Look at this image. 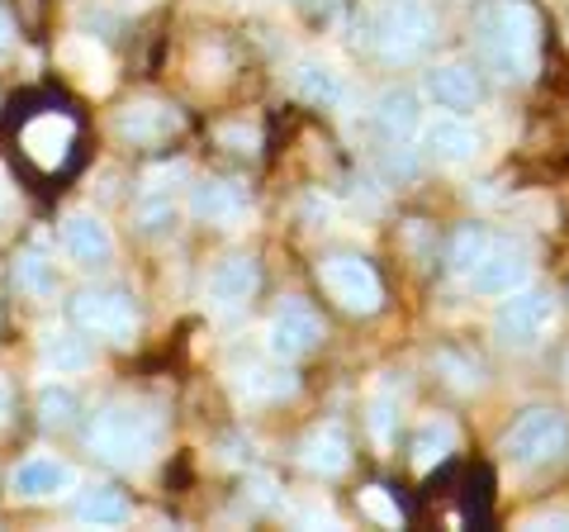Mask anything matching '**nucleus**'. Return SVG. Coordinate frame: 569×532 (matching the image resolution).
I'll use <instances>...</instances> for the list:
<instances>
[{
	"instance_id": "nucleus-5",
	"label": "nucleus",
	"mask_w": 569,
	"mask_h": 532,
	"mask_svg": "<svg viewBox=\"0 0 569 532\" xmlns=\"http://www.w3.org/2000/svg\"><path fill=\"white\" fill-rule=\"evenodd\" d=\"M565 442H569L565 414H556V410H531V414H522L508 428L503 456L512 461V466H546V461H556L565 452Z\"/></svg>"
},
{
	"instance_id": "nucleus-14",
	"label": "nucleus",
	"mask_w": 569,
	"mask_h": 532,
	"mask_svg": "<svg viewBox=\"0 0 569 532\" xmlns=\"http://www.w3.org/2000/svg\"><path fill=\"white\" fill-rule=\"evenodd\" d=\"M422 86H427V96L437 100V110H451V115H466V110H475V105L485 100V81H479V72L466 67V62L432 67Z\"/></svg>"
},
{
	"instance_id": "nucleus-4",
	"label": "nucleus",
	"mask_w": 569,
	"mask_h": 532,
	"mask_svg": "<svg viewBox=\"0 0 569 532\" xmlns=\"http://www.w3.org/2000/svg\"><path fill=\"white\" fill-rule=\"evenodd\" d=\"M318 280H323V290L342 305L347 314H376L385 305V286L376 276V266L356 253H337L318 266Z\"/></svg>"
},
{
	"instance_id": "nucleus-20",
	"label": "nucleus",
	"mask_w": 569,
	"mask_h": 532,
	"mask_svg": "<svg viewBox=\"0 0 569 532\" xmlns=\"http://www.w3.org/2000/svg\"><path fill=\"white\" fill-rule=\"evenodd\" d=\"M14 280H20V290L33 295V299L58 295V262L48 257L43 243H29L24 253L14 257Z\"/></svg>"
},
{
	"instance_id": "nucleus-16",
	"label": "nucleus",
	"mask_w": 569,
	"mask_h": 532,
	"mask_svg": "<svg viewBox=\"0 0 569 532\" xmlns=\"http://www.w3.org/2000/svg\"><path fill=\"white\" fill-rule=\"evenodd\" d=\"M422 144L441 167H460V162H470V157L479 152V134L460 115H437L422 129Z\"/></svg>"
},
{
	"instance_id": "nucleus-35",
	"label": "nucleus",
	"mask_w": 569,
	"mask_h": 532,
	"mask_svg": "<svg viewBox=\"0 0 569 532\" xmlns=\"http://www.w3.org/2000/svg\"><path fill=\"white\" fill-rule=\"evenodd\" d=\"M10 205H14V195H10V181H6V176H0V219L10 215Z\"/></svg>"
},
{
	"instance_id": "nucleus-10",
	"label": "nucleus",
	"mask_w": 569,
	"mask_h": 532,
	"mask_svg": "<svg viewBox=\"0 0 569 532\" xmlns=\"http://www.w3.org/2000/svg\"><path fill=\"white\" fill-rule=\"evenodd\" d=\"M62 253L67 262H77L81 272H100L114 262V234L100 215H71L62 224Z\"/></svg>"
},
{
	"instance_id": "nucleus-11",
	"label": "nucleus",
	"mask_w": 569,
	"mask_h": 532,
	"mask_svg": "<svg viewBox=\"0 0 569 532\" xmlns=\"http://www.w3.org/2000/svg\"><path fill=\"white\" fill-rule=\"evenodd\" d=\"M527 276H531V262H527L522 247L493 238L485 262H479L466 280H470V290H479V295H512L518 286H527Z\"/></svg>"
},
{
	"instance_id": "nucleus-24",
	"label": "nucleus",
	"mask_w": 569,
	"mask_h": 532,
	"mask_svg": "<svg viewBox=\"0 0 569 532\" xmlns=\"http://www.w3.org/2000/svg\"><path fill=\"white\" fill-rule=\"evenodd\" d=\"M290 86H295V96H305L313 105H337L342 100V81H337V72L323 67V62H299Z\"/></svg>"
},
{
	"instance_id": "nucleus-26",
	"label": "nucleus",
	"mask_w": 569,
	"mask_h": 532,
	"mask_svg": "<svg viewBox=\"0 0 569 532\" xmlns=\"http://www.w3.org/2000/svg\"><path fill=\"white\" fill-rule=\"evenodd\" d=\"M456 452V428L447 418L441 423H422L418 428V437H413V466L418 471H432L437 461H447Z\"/></svg>"
},
{
	"instance_id": "nucleus-3",
	"label": "nucleus",
	"mask_w": 569,
	"mask_h": 532,
	"mask_svg": "<svg viewBox=\"0 0 569 532\" xmlns=\"http://www.w3.org/2000/svg\"><path fill=\"white\" fill-rule=\"evenodd\" d=\"M556 295L550 290H527L518 286L512 295H503V305L493 314V338L503 347H537L550 328H556Z\"/></svg>"
},
{
	"instance_id": "nucleus-21",
	"label": "nucleus",
	"mask_w": 569,
	"mask_h": 532,
	"mask_svg": "<svg viewBox=\"0 0 569 532\" xmlns=\"http://www.w3.org/2000/svg\"><path fill=\"white\" fill-rule=\"evenodd\" d=\"M77 519L91 528H114L129 519V500H123V490H114V485H91L77 504Z\"/></svg>"
},
{
	"instance_id": "nucleus-25",
	"label": "nucleus",
	"mask_w": 569,
	"mask_h": 532,
	"mask_svg": "<svg viewBox=\"0 0 569 532\" xmlns=\"http://www.w3.org/2000/svg\"><path fill=\"white\" fill-rule=\"evenodd\" d=\"M39 357H43L48 371H58V376H77V371L91 366V347H86L81 338H71V333H48Z\"/></svg>"
},
{
	"instance_id": "nucleus-2",
	"label": "nucleus",
	"mask_w": 569,
	"mask_h": 532,
	"mask_svg": "<svg viewBox=\"0 0 569 532\" xmlns=\"http://www.w3.org/2000/svg\"><path fill=\"white\" fill-rule=\"evenodd\" d=\"M86 442L100 461H110L119 471H142L162 447V414L148 410V404H104L86 428Z\"/></svg>"
},
{
	"instance_id": "nucleus-19",
	"label": "nucleus",
	"mask_w": 569,
	"mask_h": 532,
	"mask_svg": "<svg viewBox=\"0 0 569 532\" xmlns=\"http://www.w3.org/2000/svg\"><path fill=\"white\" fill-rule=\"evenodd\" d=\"M347 461H351V442H347L342 423H323V428H313L305 437V466L309 471L337 475V471H347Z\"/></svg>"
},
{
	"instance_id": "nucleus-6",
	"label": "nucleus",
	"mask_w": 569,
	"mask_h": 532,
	"mask_svg": "<svg viewBox=\"0 0 569 532\" xmlns=\"http://www.w3.org/2000/svg\"><path fill=\"white\" fill-rule=\"evenodd\" d=\"M71 318L86 333H96L104 343H119V347H129L138 338V305L123 290H81L71 299Z\"/></svg>"
},
{
	"instance_id": "nucleus-22",
	"label": "nucleus",
	"mask_w": 569,
	"mask_h": 532,
	"mask_svg": "<svg viewBox=\"0 0 569 532\" xmlns=\"http://www.w3.org/2000/svg\"><path fill=\"white\" fill-rule=\"evenodd\" d=\"M62 62L71 67V77H77L81 86H91V91H104V86H110V62H104V52L91 39L62 43Z\"/></svg>"
},
{
	"instance_id": "nucleus-17",
	"label": "nucleus",
	"mask_w": 569,
	"mask_h": 532,
	"mask_svg": "<svg viewBox=\"0 0 569 532\" xmlns=\"http://www.w3.org/2000/svg\"><path fill=\"white\" fill-rule=\"evenodd\" d=\"M190 215L200 224L233 228L247 215V195L238 181H200V186H190Z\"/></svg>"
},
{
	"instance_id": "nucleus-12",
	"label": "nucleus",
	"mask_w": 569,
	"mask_h": 532,
	"mask_svg": "<svg viewBox=\"0 0 569 532\" xmlns=\"http://www.w3.org/2000/svg\"><path fill=\"white\" fill-rule=\"evenodd\" d=\"M20 144H24V152H29L43 171H58V167L67 162L71 144H77V124H71L67 115H58V110L33 115L24 129H20Z\"/></svg>"
},
{
	"instance_id": "nucleus-28",
	"label": "nucleus",
	"mask_w": 569,
	"mask_h": 532,
	"mask_svg": "<svg viewBox=\"0 0 569 532\" xmlns=\"http://www.w3.org/2000/svg\"><path fill=\"white\" fill-rule=\"evenodd\" d=\"M77 390L71 385H58V381H48L39 390V418H43V428H67L71 418H77Z\"/></svg>"
},
{
	"instance_id": "nucleus-8",
	"label": "nucleus",
	"mask_w": 569,
	"mask_h": 532,
	"mask_svg": "<svg viewBox=\"0 0 569 532\" xmlns=\"http://www.w3.org/2000/svg\"><path fill=\"white\" fill-rule=\"evenodd\" d=\"M432 33V10L422 0H389L376 20V43L389 58H413Z\"/></svg>"
},
{
	"instance_id": "nucleus-34",
	"label": "nucleus",
	"mask_w": 569,
	"mask_h": 532,
	"mask_svg": "<svg viewBox=\"0 0 569 532\" xmlns=\"http://www.w3.org/2000/svg\"><path fill=\"white\" fill-rule=\"evenodd\" d=\"M10 39H14V24H10V14H6V10H0V52H6V48H10Z\"/></svg>"
},
{
	"instance_id": "nucleus-29",
	"label": "nucleus",
	"mask_w": 569,
	"mask_h": 532,
	"mask_svg": "<svg viewBox=\"0 0 569 532\" xmlns=\"http://www.w3.org/2000/svg\"><path fill=\"white\" fill-rule=\"evenodd\" d=\"M493 247V234H485V228H475V224H466L460 234L451 238V266L460 276H470L479 262H485V253Z\"/></svg>"
},
{
	"instance_id": "nucleus-1",
	"label": "nucleus",
	"mask_w": 569,
	"mask_h": 532,
	"mask_svg": "<svg viewBox=\"0 0 569 532\" xmlns=\"http://www.w3.org/2000/svg\"><path fill=\"white\" fill-rule=\"evenodd\" d=\"M475 39H479L485 62L503 81H531L537 48H541V20L527 0H489L475 14Z\"/></svg>"
},
{
	"instance_id": "nucleus-18",
	"label": "nucleus",
	"mask_w": 569,
	"mask_h": 532,
	"mask_svg": "<svg viewBox=\"0 0 569 532\" xmlns=\"http://www.w3.org/2000/svg\"><path fill=\"white\" fill-rule=\"evenodd\" d=\"M162 181H167V171L148 176V186H142V195H138V209H133L138 234H148V238H162L176 228V200H171V190Z\"/></svg>"
},
{
	"instance_id": "nucleus-15",
	"label": "nucleus",
	"mask_w": 569,
	"mask_h": 532,
	"mask_svg": "<svg viewBox=\"0 0 569 532\" xmlns=\"http://www.w3.org/2000/svg\"><path fill=\"white\" fill-rule=\"evenodd\" d=\"M71 485H77V471L58 456H33L24 466H14V475H10L14 500H58Z\"/></svg>"
},
{
	"instance_id": "nucleus-9",
	"label": "nucleus",
	"mask_w": 569,
	"mask_h": 532,
	"mask_svg": "<svg viewBox=\"0 0 569 532\" xmlns=\"http://www.w3.org/2000/svg\"><path fill=\"white\" fill-rule=\"evenodd\" d=\"M114 129L123 144H133V148H162L171 134H181V110L162 105V100H133L129 110H119Z\"/></svg>"
},
{
	"instance_id": "nucleus-27",
	"label": "nucleus",
	"mask_w": 569,
	"mask_h": 532,
	"mask_svg": "<svg viewBox=\"0 0 569 532\" xmlns=\"http://www.w3.org/2000/svg\"><path fill=\"white\" fill-rule=\"evenodd\" d=\"M238 395L247 400H284L295 395V376L290 371H271V366H252L238 376Z\"/></svg>"
},
{
	"instance_id": "nucleus-13",
	"label": "nucleus",
	"mask_w": 569,
	"mask_h": 532,
	"mask_svg": "<svg viewBox=\"0 0 569 532\" xmlns=\"http://www.w3.org/2000/svg\"><path fill=\"white\" fill-rule=\"evenodd\" d=\"M261 286V272H257V262L238 253V257H223L219 266H213V276H209V305L219 309V314H238L252 305V295Z\"/></svg>"
},
{
	"instance_id": "nucleus-23",
	"label": "nucleus",
	"mask_w": 569,
	"mask_h": 532,
	"mask_svg": "<svg viewBox=\"0 0 569 532\" xmlns=\"http://www.w3.org/2000/svg\"><path fill=\"white\" fill-rule=\"evenodd\" d=\"M376 124L389 144H403L408 134L418 129V100L408 91H385L380 96V110H376Z\"/></svg>"
},
{
	"instance_id": "nucleus-30",
	"label": "nucleus",
	"mask_w": 569,
	"mask_h": 532,
	"mask_svg": "<svg viewBox=\"0 0 569 532\" xmlns=\"http://www.w3.org/2000/svg\"><path fill=\"white\" fill-rule=\"evenodd\" d=\"M361 504H366L370 513H376V519H380L385 528H399V523H403V513H399V504H389L380 485H370V490L361 494Z\"/></svg>"
},
{
	"instance_id": "nucleus-33",
	"label": "nucleus",
	"mask_w": 569,
	"mask_h": 532,
	"mask_svg": "<svg viewBox=\"0 0 569 532\" xmlns=\"http://www.w3.org/2000/svg\"><path fill=\"white\" fill-rule=\"evenodd\" d=\"M10 414H14V385H10V376H0V428L10 423Z\"/></svg>"
},
{
	"instance_id": "nucleus-32",
	"label": "nucleus",
	"mask_w": 569,
	"mask_h": 532,
	"mask_svg": "<svg viewBox=\"0 0 569 532\" xmlns=\"http://www.w3.org/2000/svg\"><path fill=\"white\" fill-rule=\"evenodd\" d=\"M389 423H395V404L380 395V400H376V410H370V433H376L380 442H389Z\"/></svg>"
},
{
	"instance_id": "nucleus-7",
	"label": "nucleus",
	"mask_w": 569,
	"mask_h": 532,
	"mask_svg": "<svg viewBox=\"0 0 569 532\" xmlns=\"http://www.w3.org/2000/svg\"><path fill=\"white\" fill-rule=\"evenodd\" d=\"M318 343H323V318L313 314V305H305V299H284V305L276 309V318H271V328H266L271 357L299 362V357H309Z\"/></svg>"
},
{
	"instance_id": "nucleus-31",
	"label": "nucleus",
	"mask_w": 569,
	"mask_h": 532,
	"mask_svg": "<svg viewBox=\"0 0 569 532\" xmlns=\"http://www.w3.org/2000/svg\"><path fill=\"white\" fill-rule=\"evenodd\" d=\"M219 144H228L233 152H257V129H247V124H223Z\"/></svg>"
}]
</instances>
